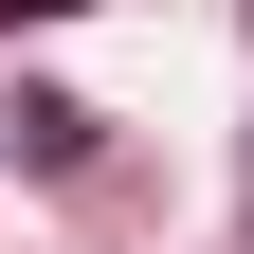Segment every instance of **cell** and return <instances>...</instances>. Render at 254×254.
<instances>
[{
  "mask_svg": "<svg viewBox=\"0 0 254 254\" xmlns=\"http://www.w3.org/2000/svg\"><path fill=\"white\" fill-rule=\"evenodd\" d=\"M0 164L73 182V164H91V109H73V91H18V109H0Z\"/></svg>",
  "mask_w": 254,
  "mask_h": 254,
  "instance_id": "obj_1",
  "label": "cell"
},
{
  "mask_svg": "<svg viewBox=\"0 0 254 254\" xmlns=\"http://www.w3.org/2000/svg\"><path fill=\"white\" fill-rule=\"evenodd\" d=\"M18 18H91V0H0V37H18Z\"/></svg>",
  "mask_w": 254,
  "mask_h": 254,
  "instance_id": "obj_2",
  "label": "cell"
}]
</instances>
